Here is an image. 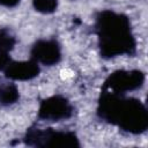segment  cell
<instances>
[{
    "label": "cell",
    "mask_w": 148,
    "mask_h": 148,
    "mask_svg": "<svg viewBox=\"0 0 148 148\" xmlns=\"http://www.w3.org/2000/svg\"><path fill=\"white\" fill-rule=\"evenodd\" d=\"M94 31L103 59L135 56L136 39L127 15L111 9L101 10L95 16Z\"/></svg>",
    "instance_id": "1"
},
{
    "label": "cell",
    "mask_w": 148,
    "mask_h": 148,
    "mask_svg": "<svg viewBox=\"0 0 148 148\" xmlns=\"http://www.w3.org/2000/svg\"><path fill=\"white\" fill-rule=\"evenodd\" d=\"M97 117L111 125L118 126L130 134H142L148 128V111L145 104L125 94L102 90L98 97Z\"/></svg>",
    "instance_id": "2"
},
{
    "label": "cell",
    "mask_w": 148,
    "mask_h": 148,
    "mask_svg": "<svg viewBox=\"0 0 148 148\" xmlns=\"http://www.w3.org/2000/svg\"><path fill=\"white\" fill-rule=\"evenodd\" d=\"M23 142L30 147L38 148H77L81 146L77 135L72 131H58L54 128H39L30 126Z\"/></svg>",
    "instance_id": "3"
},
{
    "label": "cell",
    "mask_w": 148,
    "mask_h": 148,
    "mask_svg": "<svg viewBox=\"0 0 148 148\" xmlns=\"http://www.w3.org/2000/svg\"><path fill=\"white\" fill-rule=\"evenodd\" d=\"M145 73L140 69H118L105 79L102 90L126 94L140 89L145 83Z\"/></svg>",
    "instance_id": "4"
},
{
    "label": "cell",
    "mask_w": 148,
    "mask_h": 148,
    "mask_svg": "<svg viewBox=\"0 0 148 148\" xmlns=\"http://www.w3.org/2000/svg\"><path fill=\"white\" fill-rule=\"evenodd\" d=\"M74 114V106L62 95H52L44 98L38 108V118L45 121H60Z\"/></svg>",
    "instance_id": "5"
},
{
    "label": "cell",
    "mask_w": 148,
    "mask_h": 148,
    "mask_svg": "<svg viewBox=\"0 0 148 148\" xmlns=\"http://www.w3.org/2000/svg\"><path fill=\"white\" fill-rule=\"evenodd\" d=\"M31 59L44 66L57 65L61 60V46L54 38L38 39L30 50Z\"/></svg>",
    "instance_id": "6"
},
{
    "label": "cell",
    "mask_w": 148,
    "mask_h": 148,
    "mask_svg": "<svg viewBox=\"0 0 148 148\" xmlns=\"http://www.w3.org/2000/svg\"><path fill=\"white\" fill-rule=\"evenodd\" d=\"M5 76L13 81H29L39 75L40 68L35 60L10 61L5 68Z\"/></svg>",
    "instance_id": "7"
},
{
    "label": "cell",
    "mask_w": 148,
    "mask_h": 148,
    "mask_svg": "<svg viewBox=\"0 0 148 148\" xmlns=\"http://www.w3.org/2000/svg\"><path fill=\"white\" fill-rule=\"evenodd\" d=\"M20 99V91L15 83L0 84V105L9 106Z\"/></svg>",
    "instance_id": "8"
},
{
    "label": "cell",
    "mask_w": 148,
    "mask_h": 148,
    "mask_svg": "<svg viewBox=\"0 0 148 148\" xmlns=\"http://www.w3.org/2000/svg\"><path fill=\"white\" fill-rule=\"evenodd\" d=\"M16 44L15 35L8 28H0V51L10 52Z\"/></svg>",
    "instance_id": "9"
},
{
    "label": "cell",
    "mask_w": 148,
    "mask_h": 148,
    "mask_svg": "<svg viewBox=\"0 0 148 148\" xmlns=\"http://www.w3.org/2000/svg\"><path fill=\"white\" fill-rule=\"evenodd\" d=\"M36 12L42 14H52L58 8V0H32Z\"/></svg>",
    "instance_id": "10"
},
{
    "label": "cell",
    "mask_w": 148,
    "mask_h": 148,
    "mask_svg": "<svg viewBox=\"0 0 148 148\" xmlns=\"http://www.w3.org/2000/svg\"><path fill=\"white\" fill-rule=\"evenodd\" d=\"M10 61L12 60H10L9 53L5 51H0V71H5V68Z\"/></svg>",
    "instance_id": "11"
},
{
    "label": "cell",
    "mask_w": 148,
    "mask_h": 148,
    "mask_svg": "<svg viewBox=\"0 0 148 148\" xmlns=\"http://www.w3.org/2000/svg\"><path fill=\"white\" fill-rule=\"evenodd\" d=\"M20 2H21V0H0V6L7 7V8H14Z\"/></svg>",
    "instance_id": "12"
}]
</instances>
